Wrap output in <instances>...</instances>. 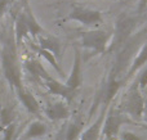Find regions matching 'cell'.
<instances>
[{"label":"cell","mask_w":147,"mask_h":140,"mask_svg":"<svg viewBox=\"0 0 147 140\" xmlns=\"http://www.w3.org/2000/svg\"><path fill=\"white\" fill-rule=\"evenodd\" d=\"M1 66L4 77L9 82L10 87L16 91L23 89L22 79H21V67L18 64L17 58V44H16L14 33L12 31L3 37Z\"/></svg>","instance_id":"1"},{"label":"cell","mask_w":147,"mask_h":140,"mask_svg":"<svg viewBox=\"0 0 147 140\" xmlns=\"http://www.w3.org/2000/svg\"><path fill=\"white\" fill-rule=\"evenodd\" d=\"M121 109L133 120H142L143 115H145V99L141 93L138 80L137 82H133L130 85L128 91L124 94V98L121 100Z\"/></svg>","instance_id":"2"},{"label":"cell","mask_w":147,"mask_h":140,"mask_svg":"<svg viewBox=\"0 0 147 140\" xmlns=\"http://www.w3.org/2000/svg\"><path fill=\"white\" fill-rule=\"evenodd\" d=\"M80 44L94 54H105L110 49L111 33L105 30H90L80 32Z\"/></svg>","instance_id":"3"},{"label":"cell","mask_w":147,"mask_h":140,"mask_svg":"<svg viewBox=\"0 0 147 140\" xmlns=\"http://www.w3.org/2000/svg\"><path fill=\"white\" fill-rule=\"evenodd\" d=\"M133 27H134V19L129 15H120L119 19L116 22V28H115V36L112 43L110 44V49L111 50H116L120 46L124 45V43L127 41V39L129 37L130 32H132Z\"/></svg>","instance_id":"4"},{"label":"cell","mask_w":147,"mask_h":140,"mask_svg":"<svg viewBox=\"0 0 147 140\" xmlns=\"http://www.w3.org/2000/svg\"><path fill=\"white\" fill-rule=\"evenodd\" d=\"M69 19L80 22L81 25L88 26V27H93V26L101 25L103 18H102V13L99 10L83 7H74L71 12L69 13Z\"/></svg>","instance_id":"5"},{"label":"cell","mask_w":147,"mask_h":140,"mask_svg":"<svg viewBox=\"0 0 147 140\" xmlns=\"http://www.w3.org/2000/svg\"><path fill=\"white\" fill-rule=\"evenodd\" d=\"M43 82H44V85L48 87V90H49L51 94L62 97L65 100H66V103H71L74 100V98L76 97L78 90L71 89V87H69L66 84H62V82H59L58 80L53 79L52 76L49 77V79L44 80Z\"/></svg>","instance_id":"6"},{"label":"cell","mask_w":147,"mask_h":140,"mask_svg":"<svg viewBox=\"0 0 147 140\" xmlns=\"http://www.w3.org/2000/svg\"><path fill=\"white\" fill-rule=\"evenodd\" d=\"M124 122H127V118H124L123 115H119V113H110L106 117V121H105L103 126H102V133L106 136V140H114L119 135L120 131V126Z\"/></svg>","instance_id":"7"},{"label":"cell","mask_w":147,"mask_h":140,"mask_svg":"<svg viewBox=\"0 0 147 140\" xmlns=\"http://www.w3.org/2000/svg\"><path fill=\"white\" fill-rule=\"evenodd\" d=\"M20 13L22 14L23 19H25L26 25H27L28 32H30V36L32 37V40H38L39 36L43 35L45 31H44V28L39 25V22L36 21L35 15L32 14V10H31L27 0H23V8H22V10H21Z\"/></svg>","instance_id":"8"},{"label":"cell","mask_w":147,"mask_h":140,"mask_svg":"<svg viewBox=\"0 0 147 140\" xmlns=\"http://www.w3.org/2000/svg\"><path fill=\"white\" fill-rule=\"evenodd\" d=\"M66 85L74 90H78L83 85V69H81V53L78 48H75V57L71 68V73L66 80Z\"/></svg>","instance_id":"9"},{"label":"cell","mask_w":147,"mask_h":140,"mask_svg":"<svg viewBox=\"0 0 147 140\" xmlns=\"http://www.w3.org/2000/svg\"><path fill=\"white\" fill-rule=\"evenodd\" d=\"M38 44H39V48L44 49V50L49 51L52 53L54 57H56L57 61L61 59V49H62V44L58 39L56 37H52V36H43L40 35L38 37Z\"/></svg>","instance_id":"10"},{"label":"cell","mask_w":147,"mask_h":140,"mask_svg":"<svg viewBox=\"0 0 147 140\" xmlns=\"http://www.w3.org/2000/svg\"><path fill=\"white\" fill-rule=\"evenodd\" d=\"M45 115L49 120L52 121H58V120H65V118L69 117L70 115V111L69 107H67V103L66 102H56V103H52V104L47 105L45 108Z\"/></svg>","instance_id":"11"},{"label":"cell","mask_w":147,"mask_h":140,"mask_svg":"<svg viewBox=\"0 0 147 140\" xmlns=\"http://www.w3.org/2000/svg\"><path fill=\"white\" fill-rule=\"evenodd\" d=\"M25 68L32 76V79L36 80V81H44V80L51 77V75L45 71V68L43 67V64H41V62L39 59L30 58L28 61H26Z\"/></svg>","instance_id":"12"},{"label":"cell","mask_w":147,"mask_h":140,"mask_svg":"<svg viewBox=\"0 0 147 140\" xmlns=\"http://www.w3.org/2000/svg\"><path fill=\"white\" fill-rule=\"evenodd\" d=\"M18 99L22 102V104L26 107V109L31 113H39V109H40V105H39V102L36 100V98L31 94L28 90L26 89H21L17 91Z\"/></svg>","instance_id":"13"},{"label":"cell","mask_w":147,"mask_h":140,"mask_svg":"<svg viewBox=\"0 0 147 140\" xmlns=\"http://www.w3.org/2000/svg\"><path fill=\"white\" fill-rule=\"evenodd\" d=\"M103 120H105V109L97 118V121L90 125L83 134L80 135V140H98L99 134H101V129L103 126Z\"/></svg>","instance_id":"14"},{"label":"cell","mask_w":147,"mask_h":140,"mask_svg":"<svg viewBox=\"0 0 147 140\" xmlns=\"http://www.w3.org/2000/svg\"><path fill=\"white\" fill-rule=\"evenodd\" d=\"M30 32H28V27L26 25L25 19H23L22 14L18 13L17 18H16V25H14V39H16V44L20 45L22 43V40L25 37H28Z\"/></svg>","instance_id":"15"},{"label":"cell","mask_w":147,"mask_h":140,"mask_svg":"<svg viewBox=\"0 0 147 140\" xmlns=\"http://www.w3.org/2000/svg\"><path fill=\"white\" fill-rule=\"evenodd\" d=\"M30 46H31V49H32V50H35V53L38 54L39 57H43L47 62H49V63L53 66V68L56 69V71L58 72L61 76H63V71H62V68L59 67L58 61L56 59V57H54L53 54L49 53V51H47V50H44V49H41V48H39V46H36L35 44H30Z\"/></svg>","instance_id":"16"},{"label":"cell","mask_w":147,"mask_h":140,"mask_svg":"<svg viewBox=\"0 0 147 140\" xmlns=\"http://www.w3.org/2000/svg\"><path fill=\"white\" fill-rule=\"evenodd\" d=\"M146 62H147V44H145V45L141 48V50L138 51L137 57L134 58V61H133L129 71H128V76L129 77L133 76V75H134L136 72L143 66V64H146Z\"/></svg>","instance_id":"17"},{"label":"cell","mask_w":147,"mask_h":140,"mask_svg":"<svg viewBox=\"0 0 147 140\" xmlns=\"http://www.w3.org/2000/svg\"><path fill=\"white\" fill-rule=\"evenodd\" d=\"M47 133V126L40 121H34L30 123L25 133V139H32V138H39L43 136Z\"/></svg>","instance_id":"18"},{"label":"cell","mask_w":147,"mask_h":140,"mask_svg":"<svg viewBox=\"0 0 147 140\" xmlns=\"http://www.w3.org/2000/svg\"><path fill=\"white\" fill-rule=\"evenodd\" d=\"M120 86H121V81L119 80H115L114 76L110 77L109 82H107V86H106V98H105V102L106 103H110L111 99L117 94L119 91Z\"/></svg>","instance_id":"19"},{"label":"cell","mask_w":147,"mask_h":140,"mask_svg":"<svg viewBox=\"0 0 147 140\" xmlns=\"http://www.w3.org/2000/svg\"><path fill=\"white\" fill-rule=\"evenodd\" d=\"M13 120H14V112H13L12 108L7 107L0 111V126H1L3 129L12 125Z\"/></svg>","instance_id":"20"},{"label":"cell","mask_w":147,"mask_h":140,"mask_svg":"<svg viewBox=\"0 0 147 140\" xmlns=\"http://www.w3.org/2000/svg\"><path fill=\"white\" fill-rule=\"evenodd\" d=\"M81 130H80V126L76 125V123H71L67 129V133H66V140H76L79 136L81 135Z\"/></svg>","instance_id":"21"},{"label":"cell","mask_w":147,"mask_h":140,"mask_svg":"<svg viewBox=\"0 0 147 140\" xmlns=\"http://www.w3.org/2000/svg\"><path fill=\"white\" fill-rule=\"evenodd\" d=\"M14 130H16L14 123H12V125L4 127V140H12L13 135H14Z\"/></svg>","instance_id":"22"},{"label":"cell","mask_w":147,"mask_h":140,"mask_svg":"<svg viewBox=\"0 0 147 140\" xmlns=\"http://www.w3.org/2000/svg\"><path fill=\"white\" fill-rule=\"evenodd\" d=\"M120 139L121 140H142L137 134L130 133V131H124L120 134Z\"/></svg>","instance_id":"23"},{"label":"cell","mask_w":147,"mask_h":140,"mask_svg":"<svg viewBox=\"0 0 147 140\" xmlns=\"http://www.w3.org/2000/svg\"><path fill=\"white\" fill-rule=\"evenodd\" d=\"M138 84H140L141 90H142V89H145V87L147 86V68H146L145 71L142 72V73H141L140 79H138Z\"/></svg>","instance_id":"24"},{"label":"cell","mask_w":147,"mask_h":140,"mask_svg":"<svg viewBox=\"0 0 147 140\" xmlns=\"http://www.w3.org/2000/svg\"><path fill=\"white\" fill-rule=\"evenodd\" d=\"M8 3H9V0H0V17H1L5 13V10H7Z\"/></svg>","instance_id":"25"},{"label":"cell","mask_w":147,"mask_h":140,"mask_svg":"<svg viewBox=\"0 0 147 140\" xmlns=\"http://www.w3.org/2000/svg\"><path fill=\"white\" fill-rule=\"evenodd\" d=\"M147 7V0H140V9H145Z\"/></svg>","instance_id":"26"},{"label":"cell","mask_w":147,"mask_h":140,"mask_svg":"<svg viewBox=\"0 0 147 140\" xmlns=\"http://www.w3.org/2000/svg\"><path fill=\"white\" fill-rule=\"evenodd\" d=\"M145 115H146V118H147V102L145 103Z\"/></svg>","instance_id":"27"}]
</instances>
